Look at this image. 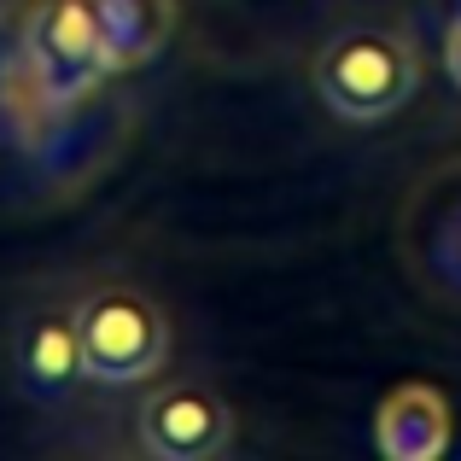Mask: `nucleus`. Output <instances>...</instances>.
<instances>
[{
    "instance_id": "obj_2",
    "label": "nucleus",
    "mask_w": 461,
    "mask_h": 461,
    "mask_svg": "<svg viewBox=\"0 0 461 461\" xmlns=\"http://www.w3.org/2000/svg\"><path fill=\"white\" fill-rule=\"evenodd\" d=\"M77 333H82V362H88V385L100 392H129V385H152L169 368V315L147 286L123 281V275H100L77 298Z\"/></svg>"
},
{
    "instance_id": "obj_3",
    "label": "nucleus",
    "mask_w": 461,
    "mask_h": 461,
    "mask_svg": "<svg viewBox=\"0 0 461 461\" xmlns=\"http://www.w3.org/2000/svg\"><path fill=\"white\" fill-rule=\"evenodd\" d=\"M6 374L18 385L23 403L47 409H70L88 385V362H82V333H77V310L70 298H30L12 310L6 321Z\"/></svg>"
},
{
    "instance_id": "obj_4",
    "label": "nucleus",
    "mask_w": 461,
    "mask_h": 461,
    "mask_svg": "<svg viewBox=\"0 0 461 461\" xmlns=\"http://www.w3.org/2000/svg\"><path fill=\"white\" fill-rule=\"evenodd\" d=\"M135 444L152 461H216L234 444V409L204 380H152L135 409Z\"/></svg>"
},
{
    "instance_id": "obj_7",
    "label": "nucleus",
    "mask_w": 461,
    "mask_h": 461,
    "mask_svg": "<svg viewBox=\"0 0 461 461\" xmlns=\"http://www.w3.org/2000/svg\"><path fill=\"white\" fill-rule=\"evenodd\" d=\"M444 70H450V82L461 88V12L444 18Z\"/></svg>"
},
{
    "instance_id": "obj_8",
    "label": "nucleus",
    "mask_w": 461,
    "mask_h": 461,
    "mask_svg": "<svg viewBox=\"0 0 461 461\" xmlns=\"http://www.w3.org/2000/svg\"><path fill=\"white\" fill-rule=\"evenodd\" d=\"M450 12H461V0H444V18H450Z\"/></svg>"
},
{
    "instance_id": "obj_5",
    "label": "nucleus",
    "mask_w": 461,
    "mask_h": 461,
    "mask_svg": "<svg viewBox=\"0 0 461 461\" xmlns=\"http://www.w3.org/2000/svg\"><path fill=\"white\" fill-rule=\"evenodd\" d=\"M456 438L450 397L432 380H403L385 392V403L374 409V444L392 461H438Z\"/></svg>"
},
{
    "instance_id": "obj_1",
    "label": "nucleus",
    "mask_w": 461,
    "mask_h": 461,
    "mask_svg": "<svg viewBox=\"0 0 461 461\" xmlns=\"http://www.w3.org/2000/svg\"><path fill=\"white\" fill-rule=\"evenodd\" d=\"M310 82L321 94V105L345 123H385L392 112H403L420 88V59L397 23L362 18L339 23L321 47H315Z\"/></svg>"
},
{
    "instance_id": "obj_6",
    "label": "nucleus",
    "mask_w": 461,
    "mask_h": 461,
    "mask_svg": "<svg viewBox=\"0 0 461 461\" xmlns=\"http://www.w3.org/2000/svg\"><path fill=\"white\" fill-rule=\"evenodd\" d=\"M88 6H94V23H100L112 77L152 65V59L176 41L181 0H88Z\"/></svg>"
}]
</instances>
